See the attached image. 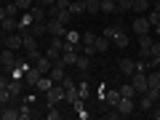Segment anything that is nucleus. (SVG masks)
<instances>
[{
  "label": "nucleus",
  "mask_w": 160,
  "mask_h": 120,
  "mask_svg": "<svg viewBox=\"0 0 160 120\" xmlns=\"http://www.w3.org/2000/svg\"><path fill=\"white\" fill-rule=\"evenodd\" d=\"M40 78H43V72H40L35 64H29V69L24 72V83H27V86H38V80H40Z\"/></svg>",
  "instance_id": "9d476101"
},
{
  "label": "nucleus",
  "mask_w": 160,
  "mask_h": 120,
  "mask_svg": "<svg viewBox=\"0 0 160 120\" xmlns=\"http://www.w3.org/2000/svg\"><path fill=\"white\" fill-rule=\"evenodd\" d=\"M8 16V11H6V6H0V22H3V19Z\"/></svg>",
  "instance_id": "37998d69"
},
{
  "label": "nucleus",
  "mask_w": 160,
  "mask_h": 120,
  "mask_svg": "<svg viewBox=\"0 0 160 120\" xmlns=\"http://www.w3.org/2000/svg\"><path fill=\"white\" fill-rule=\"evenodd\" d=\"M86 11L88 13H99L102 11V0H86Z\"/></svg>",
  "instance_id": "a878e982"
},
{
  "label": "nucleus",
  "mask_w": 160,
  "mask_h": 120,
  "mask_svg": "<svg viewBox=\"0 0 160 120\" xmlns=\"http://www.w3.org/2000/svg\"><path fill=\"white\" fill-rule=\"evenodd\" d=\"M46 118H48V120H59V118H62V112H59L56 107H48V115H46Z\"/></svg>",
  "instance_id": "f704fd0d"
},
{
  "label": "nucleus",
  "mask_w": 160,
  "mask_h": 120,
  "mask_svg": "<svg viewBox=\"0 0 160 120\" xmlns=\"http://www.w3.org/2000/svg\"><path fill=\"white\" fill-rule=\"evenodd\" d=\"M13 3L19 6V11H29V8L35 6V0H13Z\"/></svg>",
  "instance_id": "7c9ffc66"
},
{
  "label": "nucleus",
  "mask_w": 160,
  "mask_h": 120,
  "mask_svg": "<svg viewBox=\"0 0 160 120\" xmlns=\"http://www.w3.org/2000/svg\"><path fill=\"white\" fill-rule=\"evenodd\" d=\"M0 118H3V120H19V109L11 104V107H6L3 112H0Z\"/></svg>",
  "instance_id": "b1692460"
},
{
  "label": "nucleus",
  "mask_w": 160,
  "mask_h": 120,
  "mask_svg": "<svg viewBox=\"0 0 160 120\" xmlns=\"http://www.w3.org/2000/svg\"><path fill=\"white\" fill-rule=\"evenodd\" d=\"M29 13H32V19H35V22H46V16H48V13H46V8L40 6V3H35V6L29 8Z\"/></svg>",
  "instance_id": "aec40b11"
},
{
  "label": "nucleus",
  "mask_w": 160,
  "mask_h": 120,
  "mask_svg": "<svg viewBox=\"0 0 160 120\" xmlns=\"http://www.w3.org/2000/svg\"><path fill=\"white\" fill-rule=\"evenodd\" d=\"M149 8H152V6H149V0H133V8H131V11L136 13V16H147Z\"/></svg>",
  "instance_id": "ddd939ff"
},
{
  "label": "nucleus",
  "mask_w": 160,
  "mask_h": 120,
  "mask_svg": "<svg viewBox=\"0 0 160 120\" xmlns=\"http://www.w3.org/2000/svg\"><path fill=\"white\" fill-rule=\"evenodd\" d=\"M152 56L160 59V38H155V43H152Z\"/></svg>",
  "instance_id": "e433bc0d"
},
{
  "label": "nucleus",
  "mask_w": 160,
  "mask_h": 120,
  "mask_svg": "<svg viewBox=\"0 0 160 120\" xmlns=\"http://www.w3.org/2000/svg\"><path fill=\"white\" fill-rule=\"evenodd\" d=\"M118 11V3L115 0H102V13H112Z\"/></svg>",
  "instance_id": "cd10ccee"
},
{
  "label": "nucleus",
  "mask_w": 160,
  "mask_h": 120,
  "mask_svg": "<svg viewBox=\"0 0 160 120\" xmlns=\"http://www.w3.org/2000/svg\"><path fill=\"white\" fill-rule=\"evenodd\" d=\"M35 67H38V69H40L43 75H48V72H51V67H53V62H51V59L46 56V53H43V56H40L38 62H35Z\"/></svg>",
  "instance_id": "a211bd4d"
},
{
  "label": "nucleus",
  "mask_w": 160,
  "mask_h": 120,
  "mask_svg": "<svg viewBox=\"0 0 160 120\" xmlns=\"http://www.w3.org/2000/svg\"><path fill=\"white\" fill-rule=\"evenodd\" d=\"M131 86L136 93H144L147 91V72H133L131 75Z\"/></svg>",
  "instance_id": "1a4fd4ad"
},
{
  "label": "nucleus",
  "mask_w": 160,
  "mask_h": 120,
  "mask_svg": "<svg viewBox=\"0 0 160 120\" xmlns=\"http://www.w3.org/2000/svg\"><path fill=\"white\" fill-rule=\"evenodd\" d=\"M51 86H53L51 75H43V78L38 80V86H35V88H38V91H48V88H51Z\"/></svg>",
  "instance_id": "393cba45"
},
{
  "label": "nucleus",
  "mask_w": 160,
  "mask_h": 120,
  "mask_svg": "<svg viewBox=\"0 0 160 120\" xmlns=\"http://www.w3.org/2000/svg\"><path fill=\"white\" fill-rule=\"evenodd\" d=\"M152 32H155V38H160V24H155V27H152Z\"/></svg>",
  "instance_id": "c03bdc74"
},
{
  "label": "nucleus",
  "mask_w": 160,
  "mask_h": 120,
  "mask_svg": "<svg viewBox=\"0 0 160 120\" xmlns=\"http://www.w3.org/2000/svg\"><path fill=\"white\" fill-rule=\"evenodd\" d=\"M131 29L136 35H147V32H152V24H149L147 16H136V19H133V24H131Z\"/></svg>",
  "instance_id": "0eeeda50"
},
{
  "label": "nucleus",
  "mask_w": 160,
  "mask_h": 120,
  "mask_svg": "<svg viewBox=\"0 0 160 120\" xmlns=\"http://www.w3.org/2000/svg\"><path fill=\"white\" fill-rule=\"evenodd\" d=\"M0 62H3V69H6V72H11V69L19 64L16 62V51H11V48L3 46V48H0Z\"/></svg>",
  "instance_id": "7ed1b4c3"
},
{
  "label": "nucleus",
  "mask_w": 160,
  "mask_h": 120,
  "mask_svg": "<svg viewBox=\"0 0 160 120\" xmlns=\"http://www.w3.org/2000/svg\"><path fill=\"white\" fill-rule=\"evenodd\" d=\"M48 75H51L53 83H62V80L67 78V64H64L62 59H59V62H53V67H51V72H48Z\"/></svg>",
  "instance_id": "39448f33"
},
{
  "label": "nucleus",
  "mask_w": 160,
  "mask_h": 120,
  "mask_svg": "<svg viewBox=\"0 0 160 120\" xmlns=\"http://www.w3.org/2000/svg\"><path fill=\"white\" fill-rule=\"evenodd\" d=\"M115 3H118V11L120 13H126V11H131V8H133V0H115Z\"/></svg>",
  "instance_id": "c85d7f7f"
},
{
  "label": "nucleus",
  "mask_w": 160,
  "mask_h": 120,
  "mask_svg": "<svg viewBox=\"0 0 160 120\" xmlns=\"http://www.w3.org/2000/svg\"><path fill=\"white\" fill-rule=\"evenodd\" d=\"M69 3H72V0H56L53 6H56V8H62V11H67V8H69Z\"/></svg>",
  "instance_id": "58836bf2"
},
{
  "label": "nucleus",
  "mask_w": 160,
  "mask_h": 120,
  "mask_svg": "<svg viewBox=\"0 0 160 120\" xmlns=\"http://www.w3.org/2000/svg\"><path fill=\"white\" fill-rule=\"evenodd\" d=\"M75 67H78L80 72H88V69H91V56L80 51V53H78V62H75Z\"/></svg>",
  "instance_id": "4468645a"
},
{
  "label": "nucleus",
  "mask_w": 160,
  "mask_h": 120,
  "mask_svg": "<svg viewBox=\"0 0 160 120\" xmlns=\"http://www.w3.org/2000/svg\"><path fill=\"white\" fill-rule=\"evenodd\" d=\"M40 56H43V53H40L38 48H35V51H27V62H29V64H35V62H38Z\"/></svg>",
  "instance_id": "473e14b6"
},
{
  "label": "nucleus",
  "mask_w": 160,
  "mask_h": 120,
  "mask_svg": "<svg viewBox=\"0 0 160 120\" xmlns=\"http://www.w3.org/2000/svg\"><path fill=\"white\" fill-rule=\"evenodd\" d=\"M112 43H115V46H118V48H126V46H128V35H126V32H123V29L118 27V32H115Z\"/></svg>",
  "instance_id": "4be33fe9"
},
{
  "label": "nucleus",
  "mask_w": 160,
  "mask_h": 120,
  "mask_svg": "<svg viewBox=\"0 0 160 120\" xmlns=\"http://www.w3.org/2000/svg\"><path fill=\"white\" fill-rule=\"evenodd\" d=\"M27 32H29V35H35V38H43V35H48L46 22H32V27H29Z\"/></svg>",
  "instance_id": "6ab92c4d"
},
{
  "label": "nucleus",
  "mask_w": 160,
  "mask_h": 120,
  "mask_svg": "<svg viewBox=\"0 0 160 120\" xmlns=\"http://www.w3.org/2000/svg\"><path fill=\"white\" fill-rule=\"evenodd\" d=\"M64 40H67V43H75V46H78V43H80V35H78V32H64Z\"/></svg>",
  "instance_id": "2f4dec72"
},
{
  "label": "nucleus",
  "mask_w": 160,
  "mask_h": 120,
  "mask_svg": "<svg viewBox=\"0 0 160 120\" xmlns=\"http://www.w3.org/2000/svg\"><path fill=\"white\" fill-rule=\"evenodd\" d=\"M120 96H126V99H133V96H136V91H133V86H131V83L120 88Z\"/></svg>",
  "instance_id": "c756f323"
},
{
  "label": "nucleus",
  "mask_w": 160,
  "mask_h": 120,
  "mask_svg": "<svg viewBox=\"0 0 160 120\" xmlns=\"http://www.w3.org/2000/svg\"><path fill=\"white\" fill-rule=\"evenodd\" d=\"M152 43H155V38H152V32H147V35H139V56L147 62L149 56H152Z\"/></svg>",
  "instance_id": "f03ea898"
},
{
  "label": "nucleus",
  "mask_w": 160,
  "mask_h": 120,
  "mask_svg": "<svg viewBox=\"0 0 160 120\" xmlns=\"http://www.w3.org/2000/svg\"><path fill=\"white\" fill-rule=\"evenodd\" d=\"M109 43H112L109 38H104V35H99V38L93 40V51H96V53H104V51H109Z\"/></svg>",
  "instance_id": "2eb2a0df"
},
{
  "label": "nucleus",
  "mask_w": 160,
  "mask_h": 120,
  "mask_svg": "<svg viewBox=\"0 0 160 120\" xmlns=\"http://www.w3.org/2000/svg\"><path fill=\"white\" fill-rule=\"evenodd\" d=\"M62 86H64V91H67V88H75V86H78V83H75L72 78H64V80H62Z\"/></svg>",
  "instance_id": "ea45409f"
},
{
  "label": "nucleus",
  "mask_w": 160,
  "mask_h": 120,
  "mask_svg": "<svg viewBox=\"0 0 160 120\" xmlns=\"http://www.w3.org/2000/svg\"><path fill=\"white\" fill-rule=\"evenodd\" d=\"M155 104H158V102H155V99L149 96V93H142V99H139V107H142L144 112H149V109H152Z\"/></svg>",
  "instance_id": "5701e85b"
},
{
  "label": "nucleus",
  "mask_w": 160,
  "mask_h": 120,
  "mask_svg": "<svg viewBox=\"0 0 160 120\" xmlns=\"http://www.w3.org/2000/svg\"><path fill=\"white\" fill-rule=\"evenodd\" d=\"M38 3H40V6H48V8H51L53 3H56V0H38Z\"/></svg>",
  "instance_id": "79ce46f5"
},
{
  "label": "nucleus",
  "mask_w": 160,
  "mask_h": 120,
  "mask_svg": "<svg viewBox=\"0 0 160 120\" xmlns=\"http://www.w3.org/2000/svg\"><path fill=\"white\" fill-rule=\"evenodd\" d=\"M133 109H136L133 99H126V96H120V102H118V112H120V118H131V115H133Z\"/></svg>",
  "instance_id": "6e6552de"
},
{
  "label": "nucleus",
  "mask_w": 160,
  "mask_h": 120,
  "mask_svg": "<svg viewBox=\"0 0 160 120\" xmlns=\"http://www.w3.org/2000/svg\"><path fill=\"white\" fill-rule=\"evenodd\" d=\"M3 46L11 48V51H19V48H24L22 32H6V40H3Z\"/></svg>",
  "instance_id": "20e7f679"
},
{
  "label": "nucleus",
  "mask_w": 160,
  "mask_h": 120,
  "mask_svg": "<svg viewBox=\"0 0 160 120\" xmlns=\"http://www.w3.org/2000/svg\"><path fill=\"white\" fill-rule=\"evenodd\" d=\"M149 115H152V118H155V120H160V107H158V104H155V107H152V109H149Z\"/></svg>",
  "instance_id": "a19ab883"
},
{
  "label": "nucleus",
  "mask_w": 160,
  "mask_h": 120,
  "mask_svg": "<svg viewBox=\"0 0 160 120\" xmlns=\"http://www.w3.org/2000/svg\"><path fill=\"white\" fill-rule=\"evenodd\" d=\"M0 27H3V32H19V16H6L0 22Z\"/></svg>",
  "instance_id": "9b49d317"
},
{
  "label": "nucleus",
  "mask_w": 160,
  "mask_h": 120,
  "mask_svg": "<svg viewBox=\"0 0 160 120\" xmlns=\"http://www.w3.org/2000/svg\"><path fill=\"white\" fill-rule=\"evenodd\" d=\"M158 69H160V64H158Z\"/></svg>",
  "instance_id": "49530a36"
},
{
  "label": "nucleus",
  "mask_w": 160,
  "mask_h": 120,
  "mask_svg": "<svg viewBox=\"0 0 160 120\" xmlns=\"http://www.w3.org/2000/svg\"><path fill=\"white\" fill-rule=\"evenodd\" d=\"M46 29H48L51 38H64V32H67V27H64L59 19H48V22H46Z\"/></svg>",
  "instance_id": "423d86ee"
},
{
  "label": "nucleus",
  "mask_w": 160,
  "mask_h": 120,
  "mask_svg": "<svg viewBox=\"0 0 160 120\" xmlns=\"http://www.w3.org/2000/svg\"><path fill=\"white\" fill-rule=\"evenodd\" d=\"M0 6H3V0H0Z\"/></svg>",
  "instance_id": "a18cd8bd"
},
{
  "label": "nucleus",
  "mask_w": 160,
  "mask_h": 120,
  "mask_svg": "<svg viewBox=\"0 0 160 120\" xmlns=\"http://www.w3.org/2000/svg\"><path fill=\"white\" fill-rule=\"evenodd\" d=\"M46 102H48V107H59V104L64 102V86L62 83H53L46 91Z\"/></svg>",
  "instance_id": "f257e3e1"
},
{
  "label": "nucleus",
  "mask_w": 160,
  "mask_h": 120,
  "mask_svg": "<svg viewBox=\"0 0 160 120\" xmlns=\"http://www.w3.org/2000/svg\"><path fill=\"white\" fill-rule=\"evenodd\" d=\"M147 88L160 91V69H152V72L147 69Z\"/></svg>",
  "instance_id": "f8f14e48"
},
{
  "label": "nucleus",
  "mask_w": 160,
  "mask_h": 120,
  "mask_svg": "<svg viewBox=\"0 0 160 120\" xmlns=\"http://www.w3.org/2000/svg\"><path fill=\"white\" fill-rule=\"evenodd\" d=\"M115 32H118V24H109V27H104V38L112 40V38H115Z\"/></svg>",
  "instance_id": "72a5a7b5"
},
{
  "label": "nucleus",
  "mask_w": 160,
  "mask_h": 120,
  "mask_svg": "<svg viewBox=\"0 0 160 120\" xmlns=\"http://www.w3.org/2000/svg\"><path fill=\"white\" fill-rule=\"evenodd\" d=\"M120 72H123V75H133V72H136V62L123 56V59H120Z\"/></svg>",
  "instance_id": "f3484780"
},
{
  "label": "nucleus",
  "mask_w": 160,
  "mask_h": 120,
  "mask_svg": "<svg viewBox=\"0 0 160 120\" xmlns=\"http://www.w3.org/2000/svg\"><path fill=\"white\" fill-rule=\"evenodd\" d=\"M118 102H120V91H104V107H118Z\"/></svg>",
  "instance_id": "dca6fc26"
},
{
  "label": "nucleus",
  "mask_w": 160,
  "mask_h": 120,
  "mask_svg": "<svg viewBox=\"0 0 160 120\" xmlns=\"http://www.w3.org/2000/svg\"><path fill=\"white\" fill-rule=\"evenodd\" d=\"M83 3H86V0H83Z\"/></svg>",
  "instance_id": "de8ad7c7"
},
{
  "label": "nucleus",
  "mask_w": 160,
  "mask_h": 120,
  "mask_svg": "<svg viewBox=\"0 0 160 120\" xmlns=\"http://www.w3.org/2000/svg\"><path fill=\"white\" fill-rule=\"evenodd\" d=\"M69 13H72V16H83V13H86V3H83V0H72V3H69Z\"/></svg>",
  "instance_id": "412c9836"
},
{
  "label": "nucleus",
  "mask_w": 160,
  "mask_h": 120,
  "mask_svg": "<svg viewBox=\"0 0 160 120\" xmlns=\"http://www.w3.org/2000/svg\"><path fill=\"white\" fill-rule=\"evenodd\" d=\"M29 118H35V112L29 109V104H22L19 107V120H29Z\"/></svg>",
  "instance_id": "bb28decb"
},
{
  "label": "nucleus",
  "mask_w": 160,
  "mask_h": 120,
  "mask_svg": "<svg viewBox=\"0 0 160 120\" xmlns=\"http://www.w3.org/2000/svg\"><path fill=\"white\" fill-rule=\"evenodd\" d=\"M8 83H11V72H3L0 75V88H8Z\"/></svg>",
  "instance_id": "c9c22d12"
},
{
  "label": "nucleus",
  "mask_w": 160,
  "mask_h": 120,
  "mask_svg": "<svg viewBox=\"0 0 160 120\" xmlns=\"http://www.w3.org/2000/svg\"><path fill=\"white\" fill-rule=\"evenodd\" d=\"M78 93H80V99H86V96H88V83H80V86H78Z\"/></svg>",
  "instance_id": "4c0bfd02"
}]
</instances>
